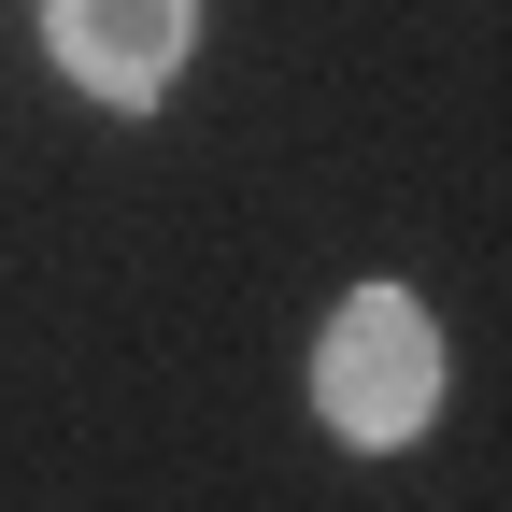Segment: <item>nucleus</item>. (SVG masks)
Returning a JSON list of instances; mask_svg holds the SVG:
<instances>
[{"mask_svg":"<svg viewBox=\"0 0 512 512\" xmlns=\"http://www.w3.org/2000/svg\"><path fill=\"white\" fill-rule=\"evenodd\" d=\"M313 399H328L342 441H413L441 413V328L413 285H356L328 313V342H313Z\"/></svg>","mask_w":512,"mask_h":512,"instance_id":"obj_1","label":"nucleus"},{"mask_svg":"<svg viewBox=\"0 0 512 512\" xmlns=\"http://www.w3.org/2000/svg\"><path fill=\"white\" fill-rule=\"evenodd\" d=\"M57 29V72L100 86V100H157L185 72V43H200V0H43Z\"/></svg>","mask_w":512,"mask_h":512,"instance_id":"obj_2","label":"nucleus"}]
</instances>
